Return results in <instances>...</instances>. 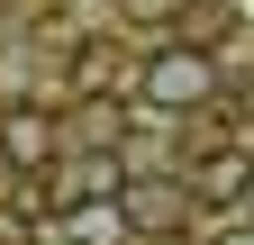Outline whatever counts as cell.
<instances>
[{"label": "cell", "mask_w": 254, "mask_h": 245, "mask_svg": "<svg viewBox=\"0 0 254 245\" xmlns=\"http://www.w3.org/2000/svg\"><path fill=\"white\" fill-rule=\"evenodd\" d=\"M73 82H82V91H109V100H118V82H127V55H118V46L100 55V37H82V46H73Z\"/></svg>", "instance_id": "obj_6"}, {"label": "cell", "mask_w": 254, "mask_h": 245, "mask_svg": "<svg viewBox=\"0 0 254 245\" xmlns=\"http://www.w3.org/2000/svg\"><path fill=\"white\" fill-rule=\"evenodd\" d=\"M55 155H64V136L46 109H0V164H55Z\"/></svg>", "instance_id": "obj_5"}, {"label": "cell", "mask_w": 254, "mask_h": 245, "mask_svg": "<svg viewBox=\"0 0 254 245\" xmlns=\"http://www.w3.org/2000/svg\"><path fill=\"white\" fill-rule=\"evenodd\" d=\"M245 209H254V191H245Z\"/></svg>", "instance_id": "obj_9"}, {"label": "cell", "mask_w": 254, "mask_h": 245, "mask_svg": "<svg viewBox=\"0 0 254 245\" xmlns=\"http://www.w3.org/2000/svg\"><path fill=\"white\" fill-rule=\"evenodd\" d=\"M118 191H127L118 145H82V155H55V164H46V209H55V218L82 209V200H118Z\"/></svg>", "instance_id": "obj_2"}, {"label": "cell", "mask_w": 254, "mask_h": 245, "mask_svg": "<svg viewBox=\"0 0 254 245\" xmlns=\"http://www.w3.org/2000/svg\"><path fill=\"white\" fill-rule=\"evenodd\" d=\"M136 91H145L154 118H173V109H209V100H218V55H209V46H154L145 73H136Z\"/></svg>", "instance_id": "obj_1"}, {"label": "cell", "mask_w": 254, "mask_h": 245, "mask_svg": "<svg viewBox=\"0 0 254 245\" xmlns=\"http://www.w3.org/2000/svg\"><path fill=\"white\" fill-rule=\"evenodd\" d=\"M182 182H190V200L236 209V200L254 191V145H200V155L182 164Z\"/></svg>", "instance_id": "obj_4"}, {"label": "cell", "mask_w": 254, "mask_h": 245, "mask_svg": "<svg viewBox=\"0 0 254 245\" xmlns=\"http://www.w3.org/2000/svg\"><path fill=\"white\" fill-rule=\"evenodd\" d=\"M109 9H118L127 27H182V9H190V0H109Z\"/></svg>", "instance_id": "obj_7"}, {"label": "cell", "mask_w": 254, "mask_h": 245, "mask_svg": "<svg viewBox=\"0 0 254 245\" xmlns=\"http://www.w3.org/2000/svg\"><path fill=\"white\" fill-rule=\"evenodd\" d=\"M209 245H254V227H227V236H209Z\"/></svg>", "instance_id": "obj_8"}, {"label": "cell", "mask_w": 254, "mask_h": 245, "mask_svg": "<svg viewBox=\"0 0 254 245\" xmlns=\"http://www.w3.org/2000/svg\"><path fill=\"white\" fill-rule=\"evenodd\" d=\"M118 218H127V236H173V227L190 218V182H182V173H127Z\"/></svg>", "instance_id": "obj_3"}]
</instances>
